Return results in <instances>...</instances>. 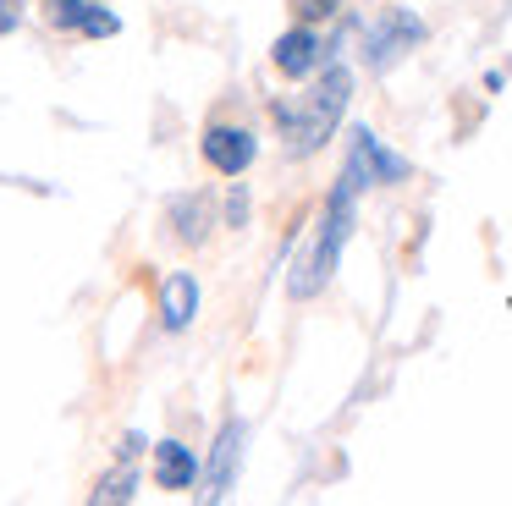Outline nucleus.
<instances>
[{
  "label": "nucleus",
  "mask_w": 512,
  "mask_h": 506,
  "mask_svg": "<svg viewBox=\"0 0 512 506\" xmlns=\"http://www.w3.org/2000/svg\"><path fill=\"white\" fill-rule=\"evenodd\" d=\"M347 99H353V72L336 61H325L320 72L309 77L303 94H287L276 99V127H281V143L287 154H320L325 143L336 138V121H342Z\"/></svg>",
  "instance_id": "1"
},
{
  "label": "nucleus",
  "mask_w": 512,
  "mask_h": 506,
  "mask_svg": "<svg viewBox=\"0 0 512 506\" xmlns=\"http://www.w3.org/2000/svg\"><path fill=\"white\" fill-rule=\"evenodd\" d=\"M353 198H358V176L342 171V182H336L331 204H325V220H320V231H314L309 253H303V259L292 264V275H287L292 297H314L325 281H331L336 259H342V248H347V231H353Z\"/></svg>",
  "instance_id": "2"
},
{
  "label": "nucleus",
  "mask_w": 512,
  "mask_h": 506,
  "mask_svg": "<svg viewBox=\"0 0 512 506\" xmlns=\"http://www.w3.org/2000/svg\"><path fill=\"white\" fill-rule=\"evenodd\" d=\"M419 44H424V22L413 17L408 6H380V17L364 28V44H358V50H364L369 72H391V66L408 50H419Z\"/></svg>",
  "instance_id": "3"
},
{
  "label": "nucleus",
  "mask_w": 512,
  "mask_h": 506,
  "mask_svg": "<svg viewBox=\"0 0 512 506\" xmlns=\"http://www.w3.org/2000/svg\"><path fill=\"white\" fill-rule=\"evenodd\" d=\"M270 61H276V72H287V77H314L325 61H331V44H325L309 22H298L292 33H281V39H276Z\"/></svg>",
  "instance_id": "4"
},
{
  "label": "nucleus",
  "mask_w": 512,
  "mask_h": 506,
  "mask_svg": "<svg viewBox=\"0 0 512 506\" xmlns=\"http://www.w3.org/2000/svg\"><path fill=\"white\" fill-rule=\"evenodd\" d=\"M347 171L358 176V187H369V182H402V176H408V160H402V154H391V149H380L375 132L358 127L353 132V149H347Z\"/></svg>",
  "instance_id": "5"
},
{
  "label": "nucleus",
  "mask_w": 512,
  "mask_h": 506,
  "mask_svg": "<svg viewBox=\"0 0 512 506\" xmlns=\"http://www.w3.org/2000/svg\"><path fill=\"white\" fill-rule=\"evenodd\" d=\"M243 446H248V424L232 418V424L215 435V451H210V473H204V501H221L237 479V462H243Z\"/></svg>",
  "instance_id": "6"
},
{
  "label": "nucleus",
  "mask_w": 512,
  "mask_h": 506,
  "mask_svg": "<svg viewBox=\"0 0 512 506\" xmlns=\"http://www.w3.org/2000/svg\"><path fill=\"white\" fill-rule=\"evenodd\" d=\"M204 160L221 176H243L254 165V132L248 127H210L204 132Z\"/></svg>",
  "instance_id": "7"
},
{
  "label": "nucleus",
  "mask_w": 512,
  "mask_h": 506,
  "mask_svg": "<svg viewBox=\"0 0 512 506\" xmlns=\"http://www.w3.org/2000/svg\"><path fill=\"white\" fill-rule=\"evenodd\" d=\"M50 22H56V28H72V33H89V39H111V33H122L116 11L94 6V0H50Z\"/></svg>",
  "instance_id": "8"
},
{
  "label": "nucleus",
  "mask_w": 512,
  "mask_h": 506,
  "mask_svg": "<svg viewBox=\"0 0 512 506\" xmlns=\"http://www.w3.org/2000/svg\"><path fill=\"white\" fill-rule=\"evenodd\" d=\"M199 314V281L188 270L166 275L160 281V325L166 330H188V319Z\"/></svg>",
  "instance_id": "9"
},
{
  "label": "nucleus",
  "mask_w": 512,
  "mask_h": 506,
  "mask_svg": "<svg viewBox=\"0 0 512 506\" xmlns=\"http://www.w3.org/2000/svg\"><path fill=\"white\" fill-rule=\"evenodd\" d=\"M155 479H160V490H188V484L199 479V457H193L182 440H160L155 446Z\"/></svg>",
  "instance_id": "10"
},
{
  "label": "nucleus",
  "mask_w": 512,
  "mask_h": 506,
  "mask_svg": "<svg viewBox=\"0 0 512 506\" xmlns=\"http://www.w3.org/2000/svg\"><path fill=\"white\" fill-rule=\"evenodd\" d=\"M171 226H177V242L199 248L210 237V204L204 198H171Z\"/></svg>",
  "instance_id": "11"
},
{
  "label": "nucleus",
  "mask_w": 512,
  "mask_h": 506,
  "mask_svg": "<svg viewBox=\"0 0 512 506\" xmlns=\"http://www.w3.org/2000/svg\"><path fill=\"white\" fill-rule=\"evenodd\" d=\"M133 484H138V468H133V457H122V468L105 473V479L89 490V501H94V506H105V501H133Z\"/></svg>",
  "instance_id": "12"
},
{
  "label": "nucleus",
  "mask_w": 512,
  "mask_h": 506,
  "mask_svg": "<svg viewBox=\"0 0 512 506\" xmlns=\"http://www.w3.org/2000/svg\"><path fill=\"white\" fill-rule=\"evenodd\" d=\"M336 6H342V0H292V17L298 22H325V17H336Z\"/></svg>",
  "instance_id": "13"
},
{
  "label": "nucleus",
  "mask_w": 512,
  "mask_h": 506,
  "mask_svg": "<svg viewBox=\"0 0 512 506\" xmlns=\"http://www.w3.org/2000/svg\"><path fill=\"white\" fill-rule=\"evenodd\" d=\"M226 220H232V226H243V220H248V193H243V187H232V198H226Z\"/></svg>",
  "instance_id": "14"
},
{
  "label": "nucleus",
  "mask_w": 512,
  "mask_h": 506,
  "mask_svg": "<svg viewBox=\"0 0 512 506\" xmlns=\"http://www.w3.org/2000/svg\"><path fill=\"white\" fill-rule=\"evenodd\" d=\"M23 22V0H0V33H12Z\"/></svg>",
  "instance_id": "15"
}]
</instances>
